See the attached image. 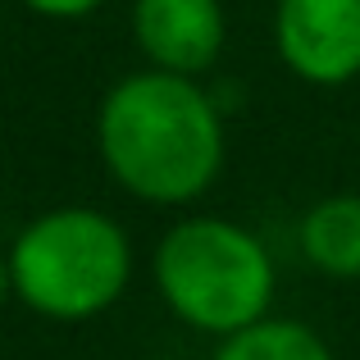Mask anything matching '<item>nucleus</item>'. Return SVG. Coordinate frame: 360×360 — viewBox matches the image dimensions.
<instances>
[{
    "instance_id": "5",
    "label": "nucleus",
    "mask_w": 360,
    "mask_h": 360,
    "mask_svg": "<svg viewBox=\"0 0 360 360\" xmlns=\"http://www.w3.org/2000/svg\"><path fill=\"white\" fill-rule=\"evenodd\" d=\"M224 5L219 0H137L132 37L141 55L165 73L196 78L224 51Z\"/></svg>"
},
{
    "instance_id": "8",
    "label": "nucleus",
    "mask_w": 360,
    "mask_h": 360,
    "mask_svg": "<svg viewBox=\"0 0 360 360\" xmlns=\"http://www.w3.org/2000/svg\"><path fill=\"white\" fill-rule=\"evenodd\" d=\"M23 5L37 9V14H46V18H82V14H91L101 0H23Z\"/></svg>"
},
{
    "instance_id": "4",
    "label": "nucleus",
    "mask_w": 360,
    "mask_h": 360,
    "mask_svg": "<svg viewBox=\"0 0 360 360\" xmlns=\"http://www.w3.org/2000/svg\"><path fill=\"white\" fill-rule=\"evenodd\" d=\"M274 41L297 78L342 87L360 73V0H278Z\"/></svg>"
},
{
    "instance_id": "9",
    "label": "nucleus",
    "mask_w": 360,
    "mask_h": 360,
    "mask_svg": "<svg viewBox=\"0 0 360 360\" xmlns=\"http://www.w3.org/2000/svg\"><path fill=\"white\" fill-rule=\"evenodd\" d=\"M14 288V278H9V260L5 255H0V301H5V292Z\"/></svg>"
},
{
    "instance_id": "1",
    "label": "nucleus",
    "mask_w": 360,
    "mask_h": 360,
    "mask_svg": "<svg viewBox=\"0 0 360 360\" xmlns=\"http://www.w3.org/2000/svg\"><path fill=\"white\" fill-rule=\"evenodd\" d=\"M96 146L119 187L155 205L210 192L224 169V123L214 101L183 73L146 69L123 78L96 115Z\"/></svg>"
},
{
    "instance_id": "2",
    "label": "nucleus",
    "mask_w": 360,
    "mask_h": 360,
    "mask_svg": "<svg viewBox=\"0 0 360 360\" xmlns=\"http://www.w3.org/2000/svg\"><path fill=\"white\" fill-rule=\"evenodd\" d=\"M155 283L183 324L233 338L274 301V260L255 233L229 219H183L155 246Z\"/></svg>"
},
{
    "instance_id": "7",
    "label": "nucleus",
    "mask_w": 360,
    "mask_h": 360,
    "mask_svg": "<svg viewBox=\"0 0 360 360\" xmlns=\"http://www.w3.org/2000/svg\"><path fill=\"white\" fill-rule=\"evenodd\" d=\"M214 360H333V352L324 347V338L315 328L264 315L260 324L224 338Z\"/></svg>"
},
{
    "instance_id": "3",
    "label": "nucleus",
    "mask_w": 360,
    "mask_h": 360,
    "mask_svg": "<svg viewBox=\"0 0 360 360\" xmlns=\"http://www.w3.org/2000/svg\"><path fill=\"white\" fill-rule=\"evenodd\" d=\"M9 278L37 315L91 319L123 297L132 278V246L110 214L64 205L18 233Z\"/></svg>"
},
{
    "instance_id": "6",
    "label": "nucleus",
    "mask_w": 360,
    "mask_h": 360,
    "mask_svg": "<svg viewBox=\"0 0 360 360\" xmlns=\"http://www.w3.org/2000/svg\"><path fill=\"white\" fill-rule=\"evenodd\" d=\"M301 251L328 278H360V196L310 205L301 219Z\"/></svg>"
}]
</instances>
